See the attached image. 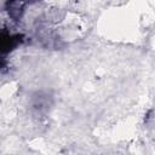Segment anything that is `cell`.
<instances>
[{"instance_id": "cell-1", "label": "cell", "mask_w": 155, "mask_h": 155, "mask_svg": "<svg viewBox=\"0 0 155 155\" xmlns=\"http://www.w3.org/2000/svg\"><path fill=\"white\" fill-rule=\"evenodd\" d=\"M6 11L10 16V18H12L13 21H18L23 12H24V7H25V2H21V1H8L6 2Z\"/></svg>"}, {"instance_id": "cell-2", "label": "cell", "mask_w": 155, "mask_h": 155, "mask_svg": "<svg viewBox=\"0 0 155 155\" xmlns=\"http://www.w3.org/2000/svg\"><path fill=\"white\" fill-rule=\"evenodd\" d=\"M21 42V35H10L7 33H2L1 36V48L2 52H8L11 51L15 46H17V44Z\"/></svg>"}, {"instance_id": "cell-3", "label": "cell", "mask_w": 155, "mask_h": 155, "mask_svg": "<svg viewBox=\"0 0 155 155\" xmlns=\"http://www.w3.org/2000/svg\"><path fill=\"white\" fill-rule=\"evenodd\" d=\"M50 107V102L47 96H44L41 93H38L34 98H33V109L38 113H45Z\"/></svg>"}]
</instances>
